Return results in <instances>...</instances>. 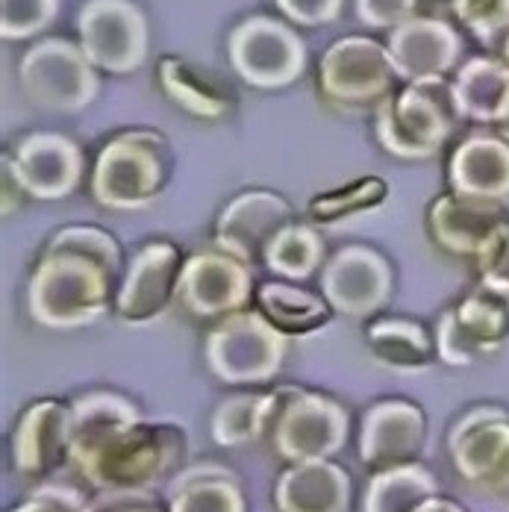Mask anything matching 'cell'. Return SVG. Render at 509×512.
I'll return each mask as SVG.
<instances>
[{"label":"cell","instance_id":"cell-16","mask_svg":"<svg viewBox=\"0 0 509 512\" xmlns=\"http://www.w3.org/2000/svg\"><path fill=\"white\" fill-rule=\"evenodd\" d=\"M321 295L333 312L368 318L392 298V265L386 256L365 245H348L321 268Z\"/></svg>","mask_w":509,"mask_h":512},{"label":"cell","instance_id":"cell-8","mask_svg":"<svg viewBox=\"0 0 509 512\" xmlns=\"http://www.w3.org/2000/svg\"><path fill=\"white\" fill-rule=\"evenodd\" d=\"M448 457L471 489L509 501V410L480 404L462 412L448 433Z\"/></svg>","mask_w":509,"mask_h":512},{"label":"cell","instance_id":"cell-33","mask_svg":"<svg viewBox=\"0 0 509 512\" xmlns=\"http://www.w3.org/2000/svg\"><path fill=\"white\" fill-rule=\"evenodd\" d=\"M451 12L483 45H504L509 36V0H451Z\"/></svg>","mask_w":509,"mask_h":512},{"label":"cell","instance_id":"cell-31","mask_svg":"<svg viewBox=\"0 0 509 512\" xmlns=\"http://www.w3.org/2000/svg\"><path fill=\"white\" fill-rule=\"evenodd\" d=\"M262 262L277 280L301 283V280H309L318 268H324V239L309 224L292 221L268 245Z\"/></svg>","mask_w":509,"mask_h":512},{"label":"cell","instance_id":"cell-30","mask_svg":"<svg viewBox=\"0 0 509 512\" xmlns=\"http://www.w3.org/2000/svg\"><path fill=\"white\" fill-rule=\"evenodd\" d=\"M442 495L439 480L421 462H407L386 471H371L365 492H362V512H415L430 498Z\"/></svg>","mask_w":509,"mask_h":512},{"label":"cell","instance_id":"cell-24","mask_svg":"<svg viewBox=\"0 0 509 512\" xmlns=\"http://www.w3.org/2000/svg\"><path fill=\"white\" fill-rule=\"evenodd\" d=\"M451 189L483 201H509V142L501 136H468L451 156Z\"/></svg>","mask_w":509,"mask_h":512},{"label":"cell","instance_id":"cell-3","mask_svg":"<svg viewBox=\"0 0 509 512\" xmlns=\"http://www.w3.org/2000/svg\"><path fill=\"white\" fill-rule=\"evenodd\" d=\"M171 177V148L151 130H130L109 139L92 168L95 201L115 212L151 206Z\"/></svg>","mask_w":509,"mask_h":512},{"label":"cell","instance_id":"cell-35","mask_svg":"<svg viewBox=\"0 0 509 512\" xmlns=\"http://www.w3.org/2000/svg\"><path fill=\"white\" fill-rule=\"evenodd\" d=\"M474 262H477L483 289L509 298V221H504L489 236V242L480 248V254L474 256Z\"/></svg>","mask_w":509,"mask_h":512},{"label":"cell","instance_id":"cell-13","mask_svg":"<svg viewBox=\"0 0 509 512\" xmlns=\"http://www.w3.org/2000/svg\"><path fill=\"white\" fill-rule=\"evenodd\" d=\"M254 271L248 262L218 248L186 256L177 283V304L201 321H221L251 309Z\"/></svg>","mask_w":509,"mask_h":512},{"label":"cell","instance_id":"cell-23","mask_svg":"<svg viewBox=\"0 0 509 512\" xmlns=\"http://www.w3.org/2000/svg\"><path fill=\"white\" fill-rule=\"evenodd\" d=\"M168 512H251L245 483L221 462L183 465L168 483Z\"/></svg>","mask_w":509,"mask_h":512},{"label":"cell","instance_id":"cell-39","mask_svg":"<svg viewBox=\"0 0 509 512\" xmlns=\"http://www.w3.org/2000/svg\"><path fill=\"white\" fill-rule=\"evenodd\" d=\"M89 512H168L153 492H101L89 501Z\"/></svg>","mask_w":509,"mask_h":512},{"label":"cell","instance_id":"cell-38","mask_svg":"<svg viewBox=\"0 0 509 512\" xmlns=\"http://www.w3.org/2000/svg\"><path fill=\"white\" fill-rule=\"evenodd\" d=\"M274 3L292 24H301V27L330 24L342 12V0H274Z\"/></svg>","mask_w":509,"mask_h":512},{"label":"cell","instance_id":"cell-15","mask_svg":"<svg viewBox=\"0 0 509 512\" xmlns=\"http://www.w3.org/2000/svg\"><path fill=\"white\" fill-rule=\"evenodd\" d=\"M71 433H74L71 404L56 401V398L30 404L18 415V421L9 433L12 468L24 480L45 483L59 468H68Z\"/></svg>","mask_w":509,"mask_h":512},{"label":"cell","instance_id":"cell-41","mask_svg":"<svg viewBox=\"0 0 509 512\" xmlns=\"http://www.w3.org/2000/svg\"><path fill=\"white\" fill-rule=\"evenodd\" d=\"M495 127H498V136H501V139H507V142H509V112L504 115V118H501V121H498V124H495Z\"/></svg>","mask_w":509,"mask_h":512},{"label":"cell","instance_id":"cell-40","mask_svg":"<svg viewBox=\"0 0 509 512\" xmlns=\"http://www.w3.org/2000/svg\"><path fill=\"white\" fill-rule=\"evenodd\" d=\"M415 512H465L459 507L457 501H451V498H445V495H436V498H430L427 504H421Z\"/></svg>","mask_w":509,"mask_h":512},{"label":"cell","instance_id":"cell-2","mask_svg":"<svg viewBox=\"0 0 509 512\" xmlns=\"http://www.w3.org/2000/svg\"><path fill=\"white\" fill-rule=\"evenodd\" d=\"M121 248L92 224L62 227L51 236L27 286V309L39 327L77 330L115 309Z\"/></svg>","mask_w":509,"mask_h":512},{"label":"cell","instance_id":"cell-20","mask_svg":"<svg viewBox=\"0 0 509 512\" xmlns=\"http://www.w3.org/2000/svg\"><path fill=\"white\" fill-rule=\"evenodd\" d=\"M386 51L398 80L404 83L445 80V74L457 65L462 39L448 21L409 18L401 27L389 30Z\"/></svg>","mask_w":509,"mask_h":512},{"label":"cell","instance_id":"cell-6","mask_svg":"<svg viewBox=\"0 0 509 512\" xmlns=\"http://www.w3.org/2000/svg\"><path fill=\"white\" fill-rule=\"evenodd\" d=\"M289 339L274 330L256 309H242L212 324L204 357L215 380L227 386H262L283 368Z\"/></svg>","mask_w":509,"mask_h":512},{"label":"cell","instance_id":"cell-22","mask_svg":"<svg viewBox=\"0 0 509 512\" xmlns=\"http://www.w3.org/2000/svg\"><path fill=\"white\" fill-rule=\"evenodd\" d=\"M351 498L354 480L333 460L295 462L274 483L277 512H348Z\"/></svg>","mask_w":509,"mask_h":512},{"label":"cell","instance_id":"cell-27","mask_svg":"<svg viewBox=\"0 0 509 512\" xmlns=\"http://www.w3.org/2000/svg\"><path fill=\"white\" fill-rule=\"evenodd\" d=\"M459 118L477 124H498L509 112V62L477 56L465 62L451 83Z\"/></svg>","mask_w":509,"mask_h":512},{"label":"cell","instance_id":"cell-26","mask_svg":"<svg viewBox=\"0 0 509 512\" xmlns=\"http://www.w3.org/2000/svg\"><path fill=\"white\" fill-rule=\"evenodd\" d=\"M256 312L286 339L321 333L333 321V307L292 280H268L256 289Z\"/></svg>","mask_w":509,"mask_h":512},{"label":"cell","instance_id":"cell-5","mask_svg":"<svg viewBox=\"0 0 509 512\" xmlns=\"http://www.w3.org/2000/svg\"><path fill=\"white\" fill-rule=\"evenodd\" d=\"M395 65L386 45L348 36L333 42L318 65V98L339 115H377L395 95Z\"/></svg>","mask_w":509,"mask_h":512},{"label":"cell","instance_id":"cell-11","mask_svg":"<svg viewBox=\"0 0 509 512\" xmlns=\"http://www.w3.org/2000/svg\"><path fill=\"white\" fill-rule=\"evenodd\" d=\"M433 339L439 359L454 368L498 354L509 339V298L489 289L471 292L442 312Z\"/></svg>","mask_w":509,"mask_h":512},{"label":"cell","instance_id":"cell-21","mask_svg":"<svg viewBox=\"0 0 509 512\" xmlns=\"http://www.w3.org/2000/svg\"><path fill=\"white\" fill-rule=\"evenodd\" d=\"M504 221H507L504 204L459 195L454 189L448 195H439L427 209L430 242L442 254L459 256V259H474L480 254V248Z\"/></svg>","mask_w":509,"mask_h":512},{"label":"cell","instance_id":"cell-28","mask_svg":"<svg viewBox=\"0 0 509 512\" xmlns=\"http://www.w3.org/2000/svg\"><path fill=\"white\" fill-rule=\"evenodd\" d=\"M159 86L168 95V101L201 121L227 118L236 103L230 86L221 77L177 56H165L159 62Z\"/></svg>","mask_w":509,"mask_h":512},{"label":"cell","instance_id":"cell-14","mask_svg":"<svg viewBox=\"0 0 509 512\" xmlns=\"http://www.w3.org/2000/svg\"><path fill=\"white\" fill-rule=\"evenodd\" d=\"M186 256L171 242H148L139 248L118 286L115 315L130 327L159 321L171 304H177V283Z\"/></svg>","mask_w":509,"mask_h":512},{"label":"cell","instance_id":"cell-32","mask_svg":"<svg viewBox=\"0 0 509 512\" xmlns=\"http://www.w3.org/2000/svg\"><path fill=\"white\" fill-rule=\"evenodd\" d=\"M389 198V186L380 177H365L357 183H348L342 189L324 192L309 201V218L318 224H336L345 218H354L362 212H374Z\"/></svg>","mask_w":509,"mask_h":512},{"label":"cell","instance_id":"cell-1","mask_svg":"<svg viewBox=\"0 0 509 512\" xmlns=\"http://www.w3.org/2000/svg\"><path fill=\"white\" fill-rule=\"evenodd\" d=\"M74 433L68 468L95 492H153L186 465V433L168 421H145L118 392L71 401Z\"/></svg>","mask_w":509,"mask_h":512},{"label":"cell","instance_id":"cell-36","mask_svg":"<svg viewBox=\"0 0 509 512\" xmlns=\"http://www.w3.org/2000/svg\"><path fill=\"white\" fill-rule=\"evenodd\" d=\"M9 512H89V498L74 486L36 483V489Z\"/></svg>","mask_w":509,"mask_h":512},{"label":"cell","instance_id":"cell-4","mask_svg":"<svg viewBox=\"0 0 509 512\" xmlns=\"http://www.w3.org/2000/svg\"><path fill=\"white\" fill-rule=\"evenodd\" d=\"M457 118L451 86L445 80L407 83V89L395 92L377 109L374 133L386 154L415 162L445 148Z\"/></svg>","mask_w":509,"mask_h":512},{"label":"cell","instance_id":"cell-10","mask_svg":"<svg viewBox=\"0 0 509 512\" xmlns=\"http://www.w3.org/2000/svg\"><path fill=\"white\" fill-rule=\"evenodd\" d=\"M230 62L248 86L283 89L304 74L306 48L286 21L256 15L230 33Z\"/></svg>","mask_w":509,"mask_h":512},{"label":"cell","instance_id":"cell-18","mask_svg":"<svg viewBox=\"0 0 509 512\" xmlns=\"http://www.w3.org/2000/svg\"><path fill=\"white\" fill-rule=\"evenodd\" d=\"M292 221H295V209L283 195L251 189L221 209L215 221L212 248L254 265L265 256L277 233L286 230Z\"/></svg>","mask_w":509,"mask_h":512},{"label":"cell","instance_id":"cell-29","mask_svg":"<svg viewBox=\"0 0 509 512\" xmlns=\"http://www.w3.org/2000/svg\"><path fill=\"white\" fill-rule=\"evenodd\" d=\"M365 345L380 365L404 374L424 371L439 359L433 333H427V327L418 321L395 318V315L374 318L365 327Z\"/></svg>","mask_w":509,"mask_h":512},{"label":"cell","instance_id":"cell-19","mask_svg":"<svg viewBox=\"0 0 509 512\" xmlns=\"http://www.w3.org/2000/svg\"><path fill=\"white\" fill-rule=\"evenodd\" d=\"M9 171L15 174L24 195L39 201L68 198L83 177L80 148L59 133H30L24 136L12 156H3Z\"/></svg>","mask_w":509,"mask_h":512},{"label":"cell","instance_id":"cell-9","mask_svg":"<svg viewBox=\"0 0 509 512\" xmlns=\"http://www.w3.org/2000/svg\"><path fill=\"white\" fill-rule=\"evenodd\" d=\"M27 101L53 112H80L98 95V74L80 45L45 39L24 53L18 68Z\"/></svg>","mask_w":509,"mask_h":512},{"label":"cell","instance_id":"cell-25","mask_svg":"<svg viewBox=\"0 0 509 512\" xmlns=\"http://www.w3.org/2000/svg\"><path fill=\"white\" fill-rule=\"evenodd\" d=\"M283 404V386L271 392H236L224 398L209 421V436L221 448H251L271 436Z\"/></svg>","mask_w":509,"mask_h":512},{"label":"cell","instance_id":"cell-7","mask_svg":"<svg viewBox=\"0 0 509 512\" xmlns=\"http://www.w3.org/2000/svg\"><path fill=\"white\" fill-rule=\"evenodd\" d=\"M351 436V415L342 401L304 386H283V404L271 427V448L286 465L333 460L345 451Z\"/></svg>","mask_w":509,"mask_h":512},{"label":"cell","instance_id":"cell-42","mask_svg":"<svg viewBox=\"0 0 509 512\" xmlns=\"http://www.w3.org/2000/svg\"><path fill=\"white\" fill-rule=\"evenodd\" d=\"M501 51H504V62H509V36L504 39V45H501Z\"/></svg>","mask_w":509,"mask_h":512},{"label":"cell","instance_id":"cell-17","mask_svg":"<svg viewBox=\"0 0 509 512\" xmlns=\"http://www.w3.org/2000/svg\"><path fill=\"white\" fill-rule=\"evenodd\" d=\"M427 442V415L407 398H383L362 412L359 462L368 471H386L418 462Z\"/></svg>","mask_w":509,"mask_h":512},{"label":"cell","instance_id":"cell-37","mask_svg":"<svg viewBox=\"0 0 509 512\" xmlns=\"http://www.w3.org/2000/svg\"><path fill=\"white\" fill-rule=\"evenodd\" d=\"M418 0H357V15L362 24L377 30H395L412 18Z\"/></svg>","mask_w":509,"mask_h":512},{"label":"cell","instance_id":"cell-12","mask_svg":"<svg viewBox=\"0 0 509 512\" xmlns=\"http://www.w3.org/2000/svg\"><path fill=\"white\" fill-rule=\"evenodd\" d=\"M77 30L83 53L106 74H130L148 56V21L130 0H86Z\"/></svg>","mask_w":509,"mask_h":512},{"label":"cell","instance_id":"cell-34","mask_svg":"<svg viewBox=\"0 0 509 512\" xmlns=\"http://www.w3.org/2000/svg\"><path fill=\"white\" fill-rule=\"evenodd\" d=\"M59 12V0H0V36L21 42L42 33Z\"/></svg>","mask_w":509,"mask_h":512}]
</instances>
